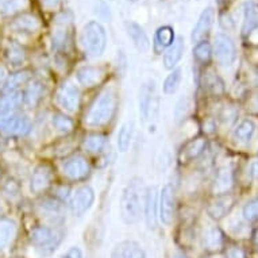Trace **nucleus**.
<instances>
[{
  "label": "nucleus",
  "mask_w": 258,
  "mask_h": 258,
  "mask_svg": "<svg viewBox=\"0 0 258 258\" xmlns=\"http://www.w3.org/2000/svg\"><path fill=\"white\" fill-rule=\"evenodd\" d=\"M247 38L250 39V42L258 43V27L257 29H254L253 31H250V34L247 35Z\"/></svg>",
  "instance_id": "obj_46"
},
{
  "label": "nucleus",
  "mask_w": 258,
  "mask_h": 258,
  "mask_svg": "<svg viewBox=\"0 0 258 258\" xmlns=\"http://www.w3.org/2000/svg\"><path fill=\"white\" fill-rule=\"evenodd\" d=\"M206 85H207V88L212 93H220L223 91V83H222V80L216 75H212V73L207 75V77H206Z\"/></svg>",
  "instance_id": "obj_42"
},
{
  "label": "nucleus",
  "mask_w": 258,
  "mask_h": 258,
  "mask_svg": "<svg viewBox=\"0 0 258 258\" xmlns=\"http://www.w3.org/2000/svg\"><path fill=\"white\" fill-rule=\"evenodd\" d=\"M127 33L130 35L134 46L138 49L140 51H148L149 47H150V41H149L148 35L144 31V29L141 27L140 25H137L134 22H127L126 23Z\"/></svg>",
  "instance_id": "obj_21"
},
{
  "label": "nucleus",
  "mask_w": 258,
  "mask_h": 258,
  "mask_svg": "<svg viewBox=\"0 0 258 258\" xmlns=\"http://www.w3.org/2000/svg\"><path fill=\"white\" fill-rule=\"evenodd\" d=\"M53 126H54L55 130L63 133V134H68L73 130V120L68 116H65L62 114H54L53 115Z\"/></svg>",
  "instance_id": "obj_39"
},
{
  "label": "nucleus",
  "mask_w": 258,
  "mask_h": 258,
  "mask_svg": "<svg viewBox=\"0 0 258 258\" xmlns=\"http://www.w3.org/2000/svg\"><path fill=\"white\" fill-rule=\"evenodd\" d=\"M43 95V85L39 81H33L31 84L27 87L25 95H23V102L26 103V106L30 108H34L39 103L41 98Z\"/></svg>",
  "instance_id": "obj_29"
},
{
  "label": "nucleus",
  "mask_w": 258,
  "mask_h": 258,
  "mask_svg": "<svg viewBox=\"0 0 258 258\" xmlns=\"http://www.w3.org/2000/svg\"><path fill=\"white\" fill-rule=\"evenodd\" d=\"M106 145L107 137L103 134H91V136L85 137L84 140V148L91 153L102 152L103 149L106 148Z\"/></svg>",
  "instance_id": "obj_34"
},
{
  "label": "nucleus",
  "mask_w": 258,
  "mask_h": 258,
  "mask_svg": "<svg viewBox=\"0 0 258 258\" xmlns=\"http://www.w3.org/2000/svg\"><path fill=\"white\" fill-rule=\"evenodd\" d=\"M55 100L62 110L75 112L80 106V92L72 81H63L55 93Z\"/></svg>",
  "instance_id": "obj_8"
},
{
  "label": "nucleus",
  "mask_w": 258,
  "mask_h": 258,
  "mask_svg": "<svg viewBox=\"0 0 258 258\" xmlns=\"http://www.w3.org/2000/svg\"><path fill=\"white\" fill-rule=\"evenodd\" d=\"M174 258H188V257H185V255H182V254H178V255H176V257Z\"/></svg>",
  "instance_id": "obj_50"
},
{
  "label": "nucleus",
  "mask_w": 258,
  "mask_h": 258,
  "mask_svg": "<svg viewBox=\"0 0 258 258\" xmlns=\"http://www.w3.org/2000/svg\"><path fill=\"white\" fill-rule=\"evenodd\" d=\"M154 96H156V83L153 80L144 83L140 91V114L142 115L144 120L149 119L150 116Z\"/></svg>",
  "instance_id": "obj_15"
},
{
  "label": "nucleus",
  "mask_w": 258,
  "mask_h": 258,
  "mask_svg": "<svg viewBox=\"0 0 258 258\" xmlns=\"http://www.w3.org/2000/svg\"><path fill=\"white\" fill-rule=\"evenodd\" d=\"M15 258H19V257H15Z\"/></svg>",
  "instance_id": "obj_53"
},
{
  "label": "nucleus",
  "mask_w": 258,
  "mask_h": 258,
  "mask_svg": "<svg viewBox=\"0 0 258 258\" xmlns=\"http://www.w3.org/2000/svg\"><path fill=\"white\" fill-rule=\"evenodd\" d=\"M174 218V190L172 185H165L161 190L160 219L166 226L172 224Z\"/></svg>",
  "instance_id": "obj_12"
},
{
  "label": "nucleus",
  "mask_w": 258,
  "mask_h": 258,
  "mask_svg": "<svg viewBox=\"0 0 258 258\" xmlns=\"http://www.w3.org/2000/svg\"><path fill=\"white\" fill-rule=\"evenodd\" d=\"M5 79H6V71H5V68H3V67L0 65V85L3 84Z\"/></svg>",
  "instance_id": "obj_47"
},
{
  "label": "nucleus",
  "mask_w": 258,
  "mask_h": 258,
  "mask_svg": "<svg viewBox=\"0 0 258 258\" xmlns=\"http://www.w3.org/2000/svg\"><path fill=\"white\" fill-rule=\"evenodd\" d=\"M184 54V42L181 37H178L173 41V43L168 47V50L164 54V67L166 69H173L181 59Z\"/></svg>",
  "instance_id": "obj_24"
},
{
  "label": "nucleus",
  "mask_w": 258,
  "mask_h": 258,
  "mask_svg": "<svg viewBox=\"0 0 258 258\" xmlns=\"http://www.w3.org/2000/svg\"><path fill=\"white\" fill-rule=\"evenodd\" d=\"M30 77H31V75H30L29 71H21V72L13 73L6 81L5 92H15L21 85H25L30 80Z\"/></svg>",
  "instance_id": "obj_31"
},
{
  "label": "nucleus",
  "mask_w": 258,
  "mask_h": 258,
  "mask_svg": "<svg viewBox=\"0 0 258 258\" xmlns=\"http://www.w3.org/2000/svg\"><path fill=\"white\" fill-rule=\"evenodd\" d=\"M27 5H29L27 0H5L0 6V11L5 15H13V14L25 10Z\"/></svg>",
  "instance_id": "obj_38"
},
{
  "label": "nucleus",
  "mask_w": 258,
  "mask_h": 258,
  "mask_svg": "<svg viewBox=\"0 0 258 258\" xmlns=\"http://www.w3.org/2000/svg\"><path fill=\"white\" fill-rule=\"evenodd\" d=\"M258 27V6L253 2L246 3L245 11H243V26L242 33L243 35H249L250 31Z\"/></svg>",
  "instance_id": "obj_26"
},
{
  "label": "nucleus",
  "mask_w": 258,
  "mask_h": 258,
  "mask_svg": "<svg viewBox=\"0 0 258 258\" xmlns=\"http://www.w3.org/2000/svg\"><path fill=\"white\" fill-rule=\"evenodd\" d=\"M253 104H254V107H255V110L258 111V95H257V96H255V98H254V103H253Z\"/></svg>",
  "instance_id": "obj_48"
},
{
  "label": "nucleus",
  "mask_w": 258,
  "mask_h": 258,
  "mask_svg": "<svg viewBox=\"0 0 258 258\" xmlns=\"http://www.w3.org/2000/svg\"><path fill=\"white\" fill-rule=\"evenodd\" d=\"M6 57L13 65H21L25 61L26 54L23 47L19 46L18 43H10L7 51H6Z\"/></svg>",
  "instance_id": "obj_37"
},
{
  "label": "nucleus",
  "mask_w": 258,
  "mask_h": 258,
  "mask_svg": "<svg viewBox=\"0 0 258 258\" xmlns=\"http://www.w3.org/2000/svg\"><path fill=\"white\" fill-rule=\"evenodd\" d=\"M73 29V15L69 11L58 14L54 19V29H53V47L57 50H63L71 42V34Z\"/></svg>",
  "instance_id": "obj_6"
},
{
  "label": "nucleus",
  "mask_w": 258,
  "mask_h": 258,
  "mask_svg": "<svg viewBox=\"0 0 258 258\" xmlns=\"http://www.w3.org/2000/svg\"><path fill=\"white\" fill-rule=\"evenodd\" d=\"M111 258H146V253L140 243L134 241H123L112 249Z\"/></svg>",
  "instance_id": "obj_16"
},
{
  "label": "nucleus",
  "mask_w": 258,
  "mask_h": 258,
  "mask_svg": "<svg viewBox=\"0 0 258 258\" xmlns=\"http://www.w3.org/2000/svg\"><path fill=\"white\" fill-rule=\"evenodd\" d=\"M142 180L133 178L127 184L120 199V215L127 224L137 223L141 218L142 210Z\"/></svg>",
  "instance_id": "obj_1"
},
{
  "label": "nucleus",
  "mask_w": 258,
  "mask_h": 258,
  "mask_svg": "<svg viewBox=\"0 0 258 258\" xmlns=\"http://www.w3.org/2000/svg\"><path fill=\"white\" fill-rule=\"evenodd\" d=\"M234 204H235V198L231 195H227V194H224V195L219 196L218 199L214 200V202L210 204V207H208V214H210L214 219H222V218H224V216L231 211V208L234 207Z\"/></svg>",
  "instance_id": "obj_18"
},
{
  "label": "nucleus",
  "mask_w": 258,
  "mask_h": 258,
  "mask_svg": "<svg viewBox=\"0 0 258 258\" xmlns=\"http://www.w3.org/2000/svg\"><path fill=\"white\" fill-rule=\"evenodd\" d=\"M242 215L247 222H257L258 220V198L250 200L242 210Z\"/></svg>",
  "instance_id": "obj_40"
},
{
  "label": "nucleus",
  "mask_w": 258,
  "mask_h": 258,
  "mask_svg": "<svg viewBox=\"0 0 258 258\" xmlns=\"http://www.w3.org/2000/svg\"><path fill=\"white\" fill-rule=\"evenodd\" d=\"M214 54L222 67H231L237 59V49L233 39L226 34L216 35L214 42Z\"/></svg>",
  "instance_id": "obj_7"
},
{
  "label": "nucleus",
  "mask_w": 258,
  "mask_h": 258,
  "mask_svg": "<svg viewBox=\"0 0 258 258\" xmlns=\"http://www.w3.org/2000/svg\"><path fill=\"white\" fill-rule=\"evenodd\" d=\"M174 41V31L170 26H162L157 30L154 34V42L153 47L157 54H161L165 50L166 47H169Z\"/></svg>",
  "instance_id": "obj_23"
},
{
  "label": "nucleus",
  "mask_w": 258,
  "mask_h": 258,
  "mask_svg": "<svg viewBox=\"0 0 258 258\" xmlns=\"http://www.w3.org/2000/svg\"><path fill=\"white\" fill-rule=\"evenodd\" d=\"M128 2H133V3H136V2H138V0H128Z\"/></svg>",
  "instance_id": "obj_51"
},
{
  "label": "nucleus",
  "mask_w": 258,
  "mask_h": 258,
  "mask_svg": "<svg viewBox=\"0 0 258 258\" xmlns=\"http://www.w3.org/2000/svg\"><path fill=\"white\" fill-rule=\"evenodd\" d=\"M212 49L211 45L207 42V41H202V42L196 43V46L194 47V57L196 58V61H199L202 63L208 62L211 59Z\"/></svg>",
  "instance_id": "obj_36"
},
{
  "label": "nucleus",
  "mask_w": 258,
  "mask_h": 258,
  "mask_svg": "<svg viewBox=\"0 0 258 258\" xmlns=\"http://www.w3.org/2000/svg\"><path fill=\"white\" fill-rule=\"evenodd\" d=\"M116 110V95L112 89H106L89 107L85 115V123L91 127L106 124L112 119Z\"/></svg>",
  "instance_id": "obj_2"
},
{
  "label": "nucleus",
  "mask_w": 258,
  "mask_h": 258,
  "mask_svg": "<svg viewBox=\"0 0 258 258\" xmlns=\"http://www.w3.org/2000/svg\"><path fill=\"white\" fill-rule=\"evenodd\" d=\"M206 146H207V141L204 140V138L192 140L181 149V152H180V161L181 162H189V161L196 160L206 150Z\"/></svg>",
  "instance_id": "obj_22"
},
{
  "label": "nucleus",
  "mask_w": 258,
  "mask_h": 258,
  "mask_svg": "<svg viewBox=\"0 0 258 258\" xmlns=\"http://www.w3.org/2000/svg\"><path fill=\"white\" fill-rule=\"evenodd\" d=\"M23 103V93L19 91L5 92L0 96V114L2 112H13Z\"/></svg>",
  "instance_id": "obj_27"
},
{
  "label": "nucleus",
  "mask_w": 258,
  "mask_h": 258,
  "mask_svg": "<svg viewBox=\"0 0 258 258\" xmlns=\"http://www.w3.org/2000/svg\"><path fill=\"white\" fill-rule=\"evenodd\" d=\"M77 81L85 88H92L95 85L100 84L106 77L104 69L100 67H81L76 72Z\"/></svg>",
  "instance_id": "obj_14"
},
{
  "label": "nucleus",
  "mask_w": 258,
  "mask_h": 258,
  "mask_svg": "<svg viewBox=\"0 0 258 258\" xmlns=\"http://www.w3.org/2000/svg\"><path fill=\"white\" fill-rule=\"evenodd\" d=\"M95 202V192L91 186L84 185L79 188L73 195V199L71 202V208H72L73 215L83 216L89 208L92 207Z\"/></svg>",
  "instance_id": "obj_10"
},
{
  "label": "nucleus",
  "mask_w": 258,
  "mask_h": 258,
  "mask_svg": "<svg viewBox=\"0 0 258 258\" xmlns=\"http://www.w3.org/2000/svg\"><path fill=\"white\" fill-rule=\"evenodd\" d=\"M62 231L50 229L47 226H37L30 233V242L42 254L53 253L62 241Z\"/></svg>",
  "instance_id": "obj_4"
},
{
  "label": "nucleus",
  "mask_w": 258,
  "mask_h": 258,
  "mask_svg": "<svg viewBox=\"0 0 258 258\" xmlns=\"http://www.w3.org/2000/svg\"><path fill=\"white\" fill-rule=\"evenodd\" d=\"M11 27L18 33L34 34L41 29V22L33 14H22L11 23Z\"/></svg>",
  "instance_id": "obj_19"
},
{
  "label": "nucleus",
  "mask_w": 258,
  "mask_h": 258,
  "mask_svg": "<svg viewBox=\"0 0 258 258\" xmlns=\"http://www.w3.org/2000/svg\"><path fill=\"white\" fill-rule=\"evenodd\" d=\"M233 185V172L229 166H223L218 170V174L214 182V192L216 195H224Z\"/></svg>",
  "instance_id": "obj_25"
},
{
  "label": "nucleus",
  "mask_w": 258,
  "mask_h": 258,
  "mask_svg": "<svg viewBox=\"0 0 258 258\" xmlns=\"http://www.w3.org/2000/svg\"><path fill=\"white\" fill-rule=\"evenodd\" d=\"M3 2H5V0H0V6H2V3H3Z\"/></svg>",
  "instance_id": "obj_52"
},
{
  "label": "nucleus",
  "mask_w": 258,
  "mask_h": 258,
  "mask_svg": "<svg viewBox=\"0 0 258 258\" xmlns=\"http://www.w3.org/2000/svg\"><path fill=\"white\" fill-rule=\"evenodd\" d=\"M157 198H158L157 186H150L146 190V198H145V219L150 230H154L157 226V207H158Z\"/></svg>",
  "instance_id": "obj_17"
},
{
  "label": "nucleus",
  "mask_w": 258,
  "mask_h": 258,
  "mask_svg": "<svg viewBox=\"0 0 258 258\" xmlns=\"http://www.w3.org/2000/svg\"><path fill=\"white\" fill-rule=\"evenodd\" d=\"M202 245L208 251H218L223 246V235L215 226H208L202 234Z\"/></svg>",
  "instance_id": "obj_20"
},
{
  "label": "nucleus",
  "mask_w": 258,
  "mask_h": 258,
  "mask_svg": "<svg viewBox=\"0 0 258 258\" xmlns=\"http://www.w3.org/2000/svg\"><path fill=\"white\" fill-rule=\"evenodd\" d=\"M255 128H257L255 123L251 119H245L237 126L235 132H234V137L239 142L247 144V142L253 140L254 134H255Z\"/></svg>",
  "instance_id": "obj_28"
},
{
  "label": "nucleus",
  "mask_w": 258,
  "mask_h": 258,
  "mask_svg": "<svg viewBox=\"0 0 258 258\" xmlns=\"http://www.w3.org/2000/svg\"><path fill=\"white\" fill-rule=\"evenodd\" d=\"M63 174L73 181H79L83 180L89 174L91 168H89L88 160L83 156H73L69 160L65 161V164L62 166Z\"/></svg>",
  "instance_id": "obj_9"
},
{
  "label": "nucleus",
  "mask_w": 258,
  "mask_h": 258,
  "mask_svg": "<svg viewBox=\"0 0 258 258\" xmlns=\"http://www.w3.org/2000/svg\"><path fill=\"white\" fill-rule=\"evenodd\" d=\"M181 73L182 72L180 68L173 69V72L166 77L165 81H164V85H162V89H164V93H165V95H173V93L177 91L182 80Z\"/></svg>",
  "instance_id": "obj_33"
},
{
  "label": "nucleus",
  "mask_w": 258,
  "mask_h": 258,
  "mask_svg": "<svg viewBox=\"0 0 258 258\" xmlns=\"http://www.w3.org/2000/svg\"><path fill=\"white\" fill-rule=\"evenodd\" d=\"M31 130V122L26 115L13 112L0 114V132L13 137L27 136Z\"/></svg>",
  "instance_id": "obj_5"
},
{
  "label": "nucleus",
  "mask_w": 258,
  "mask_h": 258,
  "mask_svg": "<svg viewBox=\"0 0 258 258\" xmlns=\"http://www.w3.org/2000/svg\"><path fill=\"white\" fill-rule=\"evenodd\" d=\"M41 210L45 214L54 218H61L63 215V206L57 199H45L41 204Z\"/></svg>",
  "instance_id": "obj_35"
},
{
  "label": "nucleus",
  "mask_w": 258,
  "mask_h": 258,
  "mask_svg": "<svg viewBox=\"0 0 258 258\" xmlns=\"http://www.w3.org/2000/svg\"><path fill=\"white\" fill-rule=\"evenodd\" d=\"M214 18H215V14H214V10L211 7H208L200 14L198 23L194 27V31H192V35H190L192 42H202L204 37H207L208 33L211 31L212 25H214Z\"/></svg>",
  "instance_id": "obj_13"
},
{
  "label": "nucleus",
  "mask_w": 258,
  "mask_h": 258,
  "mask_svg": "<svg viewBox=\"0 0 258 258\" xmlns=\"http://www.w3.org/2000/svg\"><path fill=\"white\" fill-rule=\"evenodd\" d=\"M53 180V170L47 164H41L34 169L30 180V189L35 195H39L50 186Z\"/></svg>",
  "instance_id": "obj_11"
},
{
  "label": "nucleus",
  "mask_w": 258,
  "mask_h": 258,
  "mask_svg": "<svg viewBox=\"0 0 258 258\" xmlns=\"http://www.w3.org/2000/svg\"><path fill=\"white\" fill-rule=\"evenodd\" d=\"M254 241H255V243L258 245V229L255 230V233H254Z\"/></svg>",
  "instance_id": "obj_49"
},
{
  "label": "nucleus",
  "mask_w": 258,
  "mask_h": 258,
  "mask_svg": "<svg viewBox=\"0 0 258 258\" xmlns=\"http://www.w3.org/2000/svg\"><path fill=\"white\" fill-rule=\"evenodd\" d=\"M81 42L85 51L91 57H99L103 54L107 46L106 30L99 22L92 21L87 23L81 33Z\"/></svg>",
  "instance_id": "obj_3"
},
{
  "label": "nucleus",
  "mask_w": 258,
  "mask_h": 258,
  "mask_svg": "<svg viewBox=\"0 0 258 258\" xmlns=\"http://www.w3.org/2000/svg\"><path fill=\"white\" fill-rule=\"evenodd\" d=\"M133 133H134V123L127 122L124 123L120 128V132L118 134V149L119 152H127L130 148L133 140Z\"/></svg>",
  "instance_id": "obj_32"
},
{
  "label": "nucleus",
  "mask_w": 258,
  "mask_h": 258,
  "mask_svg": "<svg viewBox=\"0 0 258 258\" xmlns=\"http://www.w3.org/2000/svg\"><path fill=\"white\" fill-rule=\"evenodd\" d=\"M226 257L227 258H245V253L241 247H237V246H233L227 250L226 253Z\"/></svg>",
  "instance_id": "obj_43"
},
{
  "label": "nucleus",
  "mask_w": 258,
  "mask_h": 258,
  "mask_svg": "<svg viewBox=\"0 0 258 258\" xmlns=\"http://www.w3.org/2000/svg\"><path fill=\"white\" fill-rule=\"evenodd\" d=\"M17 234V224L11 219H0V250L9 245Z\"/></svg>",
  "instance_id": "obj_30"
},
{
  "label": "nucleus",
  "mask_w": 258,
  "mask_h": 258,
  "mask_svg": "<svg viewBox=\"0 0 258 258\" xmlns=\"http://www.w3.org/2000/svg\"><path fill=\"white\" fill-rule=\"evenodd\" d=\"M238 114H239V112H238V110L235 108V107L226 106L223 110L220 111L219 119L224 123V124H231V123L235 122V119H237Z\"/></svg>",
  "instance_id": "obj_41"
},
{
  "label": "nucleus",
  "mask_w": 258,
  "mask_h": 258,
  "mask_svg": "<svg viewBox=\"0 0 258 258\" xmlns=\"http://www.w3.org/2000/svg\"><path fill=\"white\" fill-rule=\"evenodd\" d=\"M62 258H83V251L79 247H76V246H73L67 253L63 254Z\"/></svg>",
  "instance_id": "obj_44"
},
{
  "label": "nucleus",
  "mask_w": 258,
  "mask_h": 258,
  "mask_svg": "<svg viewBox=\"0 0 258 258\" xmlns=\"http://www.w3.org/2000/svg\"><path fill=\"white\" fill-rule=\"evenodd\" d=\"M39 2H41V5L47 10L55 9L59 3V0H39Z\"/></svg>",
  "instance_id": "obj_45"
}]
</instances>
